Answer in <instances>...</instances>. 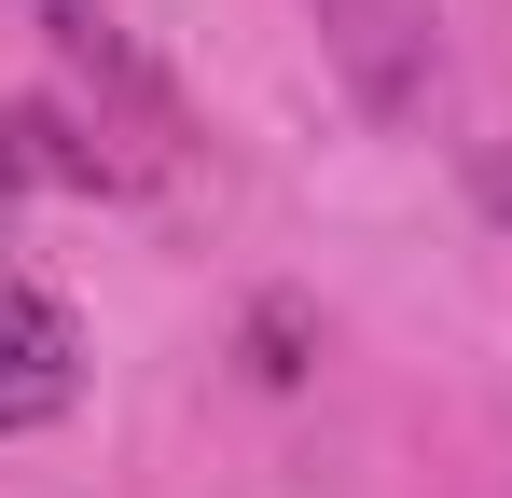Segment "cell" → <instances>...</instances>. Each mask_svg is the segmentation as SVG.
Wrapping results in <instances>:
<instances>
[{"label":"cell","instance_id":"obj_4","mask_svg":"<svg viewBox=\"0 0 512 498\" xmlns=\"http://www.w3.org/2000/svg\"><path fill=\"white\" fill-rule=\"evenodd\" d=\"M485 208H499V222H512V166H485Z\"/></svg>","mask_w":512,"mask_h":498},{"label":"cell","instance_id":"obj_1","mask_svg":"<svg viewBox=\"0 0 512 498\" xmlns=\"http://www.w3.org/2000/svg\"><path fill=\"white\" fill-rule=\"evenodd\" d=\"M70 402H84V319L42 277H0V443L14 429H56Z\"/></svg>","mask_w":512,"mask_h":498},{"label":"cell","instance_id":"obj_2","mask_svg":"<svg viewBox=\"0 0 512 498\" xmlns=\"http://www.w3.org/2000/svg\"><path fill=\"white\" fill-rule=\"evenodd\" d=\"M28 180H70V194H139L153 153H111V125H70V111H0V194Z\"/></svg>","mask_w":512,"mask_h":498},{"label":"cell","instance_id":"obj_3","mask_svg":"<svg viewBox=\"0 0 512 498\" xmlns=\"http://www.w3.org/2000/svg\"><path fill=\"white\" fill-rule=\"evenodd\" d=\"M319 28H333L346 83H360L374 111H388V97L429 70V0H319Z\"/></svg>","mask_w":512,"mask_h":498}]
</instances>
